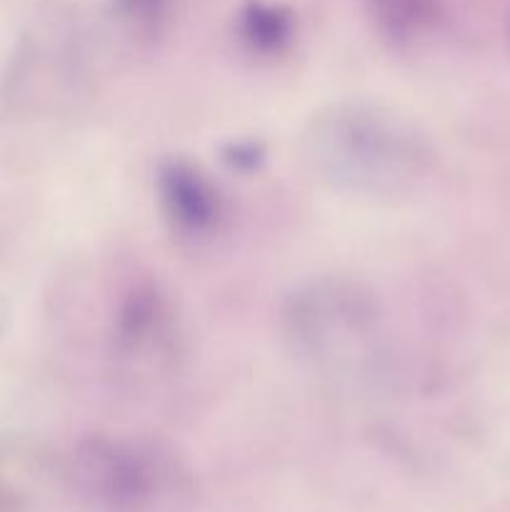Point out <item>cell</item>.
Here are the masks:
<instances>
[{
  "mask_svg": "<svg viewBox=\"0 0 510 512\" xmlns=\"http://www.w3.org/2000/svg\"><path fill=\"white\" fill-rule=\"evenodd\" d=\"M300 150L320 183L375 200L413 195L433 165L423 130L405 115L373 103L320 108L305 123Z\"/></svg>",
  "mask_w": 510,
  "mask_h": 512,
  "instance_id": "obj_1",
  "label": "cell"
},
{
  "mask_svg": "<svg viewBox=\"0 0 510 512\" xmlns=\"http://www.w3.org/2000/svg\"><path fill=\"white\" fill-rule=\"evenodd\" d=\"M283 328L293 353L325 375H368L388 350L380 300L348 278H315L293 290Z\"/></svg>",
  "mask_w": 510,
  "mask_h": 512,
  "instance_id": "obj_2",
  "label": "cell"
},
{
  "mask_svg": "<svg viewBox=\"0 0 510 512\" xmlns=\"http://www.w3.org/2000/svg\"><path fill=\"white\" fill-rule=\"evenodd\" d=\"M70 478L88 503L105 512H148L178 483L175 463L143 440L93 435L75 445Z\"/></svg>",
  "mask_w": 510,
  "mask_h": 512,
  "instance_id": "obj_3",
  "label": "cell"
},
{
  "mask_svg": "<svg viewBox=\"0 0 510 512\" xmlns=\"http://www.w3.org/2000/svg\"><path fill=\"white\" fill-rule=\"evenodd\" d=\"M110 358L130 378L165 375L180 355L178 315L150 278L130 280L118 293L108 328Z\"/></svg>",
  "mask_w": 510,
  "mask_h": 512,
  "instance_id": "obj_4",
  "label": "cell"
},
{
  "mask_svg": "<svg viewBox=\"0 0 510 512\" xmlns=\"http://www.w3.org/2000/svg\"><path fill=\"white\" fill-rule=\"evenodd\" d=\"M155 190L163 218L180 238L205 243L223 230L228 218L225 195L215 180L190 160H165L158 168Z\"/></svg>",
  "mask_w": 510,
  "mask_h": 512,
  "instance_id": "obj_5",
  "label": "cell"
},
{
  "mask_svg": "<svg viewBox=\"0 0 510 512\" xmlns=\"http://www.w3.org/2000/svg\"><path fill=\"white\" fill-rule=\"evenodd\" d=\"M370 20L395 45L423 40L440 15L438 0H363Z\"/></svg>",
  "mask_w": 510,
  "mask_h": 512,
  "instance_id": "obj_6",
  "label": "cell"
},
{
  "mask_svg": "<svg viewBox=\"0 0 510 512\" xmlns=\"http://www.w3.org/2000/svg\"><path fill=\"white\" fill-rule=\"evenodd\" d=\"M35 480V453L18 440L0 438V512L28 505Z\"/></svg>",
  "mask_w": 510,
  "mask_h": 512,
  "instance_id": "obj_7",
  "label": "cell"
},
{
  "mask_svg": "<svg viewBox=\"0 0 510 512\" xmlns=\"http://www.w3.org/2000/svg\"><path fill=\"white\" fill-rule=\"evenodd\" d=\"M243 38L260 53H278L293 38V18L273 5L253 3L243 13Z\"/></svg>",
  "mask_w": 510,
  "mask_h": 512,
  "instance_id": "obj_8",
  "label": "cell"
},
{
  "mask_svg": "<svg viewBox=\"0 0 510 512\" xmlns=\"http://www.w3.org/2000/svg\"><path fill=\"white\" fill-rule=\"evenodd\" d=\"M170 13V0H115V15L138 43L153 40L163 30Z\"/></svg>",
  "mask_w": 510,
  "mask_h": 512,
  "instance_id": "obj_9",
  "label": "cell"
}]
</instances>
